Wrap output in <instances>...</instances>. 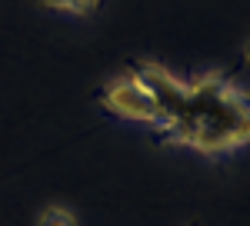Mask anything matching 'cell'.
Instances as JSON below:
<instances>
[{
	"instance_id": "6da1fadb",
	"label": "cell",
	"mask_w": 250,
	"mask_h": 226,
	"mask_svg": "<svg viewBox=\"0 0 250 226\" xmlns=\"http://www.w3.org/2000/svg\"><path fill=\"white\" fill-rule=\"evenodd\" d=\"M134 74L150 87L160 103V140L193 150L207 160H220L250 147V90L220 70H207L190 80L154 60L134 63Z\"/></svg>"
},
{
	"instance_id": "3957f363",
	"label": "cell",
	"mask_w": 250,
	"mask_h": 226,
	"mask_svg": "<svg viewBox=\"0 0 250 226\" xmlns=\"http://www.w3.org/2000/svg\"><path fill=\"white\" fill-rule=\"evenodd\" d=\"M37 3L57 14H74V17H90L100 7V0H37Z\"/></svg>"
},
{
	"instance_id": "5b68a950",
	"label": "cell",
	"mask_w": 250,
	"mask_h": 226,
	"mask_svg": "<svg viewBox=\"0 0 250 226\" xmlns=\"http://www.w3.org/2000/svg\"><path fill=\"white\" fill-rule=\"evenodd\" d=\"M244 60H247V63H250V40H247V43H244Z\"/></svg>"
},
{
	"instance_id": "277c9868",
	"label": "cell",
	"mask_w": 250,
	"mask_h": 226,
	"mask_svg": "<svg viewBox=\"0 0 250 226\" xmlns=\"http://www.w3.org/2000/svg\"><path fill=\"white\" fill-rule=\"evenodd\" d=\"M37 226H77V216H74V213H70L67 207H60V203H54V207L40 209Z\"/></svg>"
},
{
	"instance_id": "7a4b0ae2",
	"label": "cell",
	"mask_w": 250,
	"mask_h": 226,
	"mask_svg": "<svg viewBox=\"0 0 250 226\" xmlns=\"http://www.w3.org/2000/svg\"><path fill=\"white\" fill-rule=\"evenodd\" d=\"M97 100H100V107L110 113V116H117V120L144 123V127H154V130H160V123H164V113H160L157 96L150 94V87H147L134 70L124 74V76L107 80V83L100 87Z\"/></svg>"
}]
</instances>
